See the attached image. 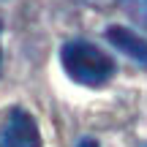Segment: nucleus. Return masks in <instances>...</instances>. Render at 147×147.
Returning a JSON list of instances; mask_svg holds the SVG:
<instances>
[{
    "label": "nucleus",
    "instance_id": "1",
    "mask_svg": "<svg viewBox=\"0 0 147 147\" xmlns=\"http://www.w3.org/2000/svg\"><path fill=\"white\" fill-rule=\"evenodd\" d=\"M60 63H63V71L68 74L71 82L84 84V87H101L117 71L112 55L101 52L95 44L84 41V38H74V41L63 44Z\"/></svg>",
    "mask_w": 147,
    "mask_h": 147
},
{
    "label": "nucleus",
    "instance_id": "3",
    "mask_svg": "<svg viewBox=\"0 0 147 147\" xmlns=\"http://www.w3.org/2000/svg\"><path fill=\"white\" fill-rule=\"evenodd\" d=\"M106 38H109V44L115 49H120L123 55H128L131 60H136L139 65L147 68V41L139 33L120 27V25H112V27H106Z\"/></svg>",
    "mask_w": 147,
    "mask_h": 147
},
{
    "label": "nucleus",
    "instance_id": "4",
    "mask_svg": "<svg viewBox=\"0 0 147 147\" xmlns=\"http://www.w3.org/2000/svg\"><path fill=\"white\" fill-rule=\"evenodd\" d=\"M117 3H120L123 8L139 22V25L147 27V0H117Z\"/></svg>",
    "mask_w": 147,
    "mask_h": 147
},
{
    "label": "nucleus",
    "instance_id": "2",
    "mask_svg": "<svg viewBox=\"0 0 147 147\" xmlns=\"http://www.w3.org/2000/svg\"><path fill=\"white\" fill-rule=\"evenodd\" d=\"M0 147H41V131L30 112L11 109L0 125Z\"/></svg>",
    "mask_w": 147,
    "mask_h": 147
},
{
    "label": "nucleus",
    "instance_id": "5",
    "mask_svg": "<svg viewBox=\"0 0 147 147\" xmlns=\"http://www.w3.org/2000/svg\"><path fill=\"white\" fill-rule=\"evenodd\" d=\"M76 147H98V144H95V139H82Z\"/></svg>",
    "mask_w": 147,
    "mask_h": 147
}]
</instances>
